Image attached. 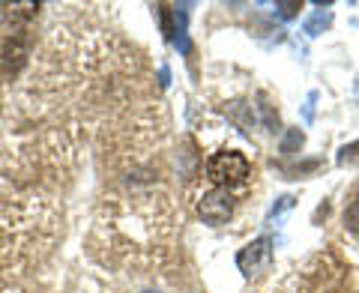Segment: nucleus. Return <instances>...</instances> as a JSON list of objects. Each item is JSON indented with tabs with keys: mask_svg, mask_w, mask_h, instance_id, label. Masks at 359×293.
<instances>
[{
	"mask_svg": "<svg viewBox=\"0 0 359 293\" xmlns=\"http://www.w3.org/2000/svg\"><path fill=\"white\" fill-rule=\"evenodd\" d=\"M302 146V132H290L287 135V141H285V146H282V153H290V146Z\"/></svg>",
	"mask_w": 359,
	"mask_h": 293,
	"instance_id": "nucleus-9",
	"label": "nucleus"
},
{
	"mask_svg": "<svg viewBox=\"0 0 359 293\" xmlns=\"http://www.w3.org/2000/svg\"><path fill=\"white\" fill-rule=\"evenodd\" d=\"M347 224H351V228L359 233V200H356L351 210H347Z\"/></svg>",
	"mask_w": 359,
	"mask_h": 293,
	"instance_id": "nucleus-7",
	"label": "nucleus"
},
{
	"mask_svg": "<svg viewBox=\"0 0 359 293\" xmlns=\"http://www.w3.org/2000/svg\"><path fill=\"white\" fill-rule=\"evenodd\" d=\"M144 293H156V290H144Z\"/></svg>",
	"mask_w": 359,
	"mask_h": 293,
	"instance_id": "nucleus-10",
	"label": "nucleus"
},
{
	"mask_svg": "<svg viewBox=\"0 0 359 293\" xmlns=\"http://www.w3.org/2000/svg\"><path fill=\"white\" fill-rule=\"evenodd\" d=\"M330 21H332V15H330V13H314V15H311V21L306 25V33H309V36H318L320 27H327Z\"/></svg>",
	"mask_w": 359,
	"mask_h": 293,
	"instance_id": "nucleus-5",
	"label": "nucleus"
},
{
	"mask_svg": "<svg viewBox=\"0 0 359 293\" xmlns=\"http://www.w3.org/2000/svg\"><path fill=\"white\" fill-rule=\"evenodd\" d=\"M30 54V33L27 27H15L13 33L4 36V45H0V75L13 78L18 75V69L27 63Z\"/></svg>",
	"mask_w": 359,
	"mask_h": 293,
	"instance_id": "nucleus-2",
	"label": "nucleus"
},
{
	"mask_svg": "<svg viewBox=\"0 0 359 293\" xmlns=\"http://www.w3.org/2000/svg\"><path fill=\"white\" fill-rule=\"evenodd\" d=\"M356 150H359V141L353 146H341V153H339V165H344L347 159H356Z\"/></svg>",
	"mask_w": 359,
	"mask_h": 293,
	"instance_id": "nucleus-8",
	"label": "nucleus"
},
{
	"mask_svg": "<svg viewBox=\"0 0 359 293\" xmlns=\"http://www.w3.org/2000/svg\"><path fill=\"white\" fill-rule=\"evenodd\" d=\"M198 212H201V219L210 222V224L228 222L231 212H233V198H231V191H228V189H210L207 195L201 198Z\"/></svg>",
	"mask_w": 359,
	"mask_h": 293,
	"instance_id": "nucleus-3",
	"label": "nucleus"
},
{
	"mask_svg": "<svg viewBox=\"0 0 359 293\" xmlns=\"http://www.w3.org/2000/svg\"><path fill=\"white\" fill-rule=\"evenodd\" d=\"M249 171H252L249 159L237 150H222L207 162V177L216 189H231V186L245 183Z\"/></svg>",
	"mask_w": 359,
	"mask_h": 293,
	"instance_id": "nucleus-1",
	"label": "nucleus"
},
{
	"mask_svg": "<svg viewBox=\"0 0 359 293\" xmlns=\"http://www.w3.org/2000/svg\"><path fill=\"white\" fill-rule=\"evenodd\" d=\"M269 261H273V243L266 240V236H261V240L249 243L245 249L237 254V266L243 269V275H257L261 269L269 266Z\"/></svg>",
	"mask_w": 359,
	"mask_h": 293,
	"instance_id": "nucleus-4",
	"label": "nucleus"
},
{
	"mask_svg": "<svg viewBox=\"0 0 359 293\" xmlns=\"http://www.w3.org/2000/svg\"><path fill=\"white\" fill-rule=\"evenodd\" d=\"M299 6H302L299 0H278V4H276V13H278V18H294Z\"/></svg>",
	"mask_w": 359,
	"mask_h": 293,
	"instance_id": "nucleus-6",
	"label": "nucleus"
}]
</instances>
